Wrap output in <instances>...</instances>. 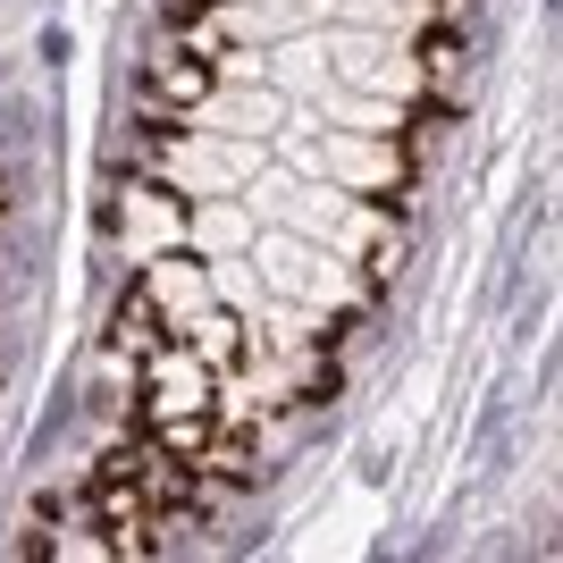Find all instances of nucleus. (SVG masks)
<instances>
[{
	"mask_svg": "<svg viewBox=\"0 0 563 563\" xmlns=\"http://www.w3.org/2000/svg\"><path fill=\"white\" fill-rule=\"evenodd\" d=\"M177 336H186V345L202 353L211 371L244 362V320H235V311H186V320H177Z\"/></svg>",
	"mask_w": 563,
	"mask_h": 563,
	"instance_id": "f257e3e1",
	"label": "nucleus"
},
{
	"mask_svg": "<svg viewBox=\"0 0 563 563\" xmlns=\"http://www.w3.org/2000/svg\"><path fill=\"white\" fill-rule=\"evenodd\" d=\"M168 329H177V320H168V311H161V295H152V286H126V295H118V345H135V353H152V345H161V336Z\"/></svg>",
	"mask_w": 563,
	"mask_h": 563,
	"instance_id": "f03ea898",
	"label": "nucleus"
},
{
	"mask_svg": "<svg viewBox=\"0 0 563 563\" xmlns=\"http://www.w3.org/2000/svg\"><path fill=\"white\" fill-rule=\"evenodd\" d=\"M211 59H152V101H177V110H202L211 101Z\"/></svg>",
	"mask_w": 563,
	"mask_h": 563,
	"instance_id": "7ed1b4c3",
	"label": "nucleus"
},
{
	"mask_svg": "<svg viewBox=\"0 0 563 563\" xmlns=\"http://www.w3.org/2000/svg\"><path fill=\"white\" fill-rule=\"evenodd\" d=\"M143 286L161 295V311H168V320L202 311V269H194V261H161V269H143Z\"/></svg>",
	"mask_w": 563,
	"mask_h": 563,
	"instance_id": "20e7f679",
	"label": "nucleus"
},
{
	"mask_svg": "<svg viewBox=\"0 0 563 563\" xmlns=\"http://www.w3.org/2000/svg\"><path fill=\"white\" fill-rule=\"evenodd\" d=\"M421 68L438 76V85H454V76H463V34H446V25H429V34H421Z\"/></svg>",
	"mask_w": 563,
	"mask_h": 563,
	"instance_id": "39448f33",
	"label": "nucleus"
},
{
	"mask_svg": "<svg viewBox=\"0 0 563 563\" xmlns=\"http://www.w3.org/2000/svg\"><path fill=\"white\" fill-rule=\"evenodd\" d=\"M336 387H345V371H336V362H311V371L295 378V404H336Z\"/></svg>",
	"mask_w": 563,
	"mask_h": 563,
	"instance_id": "423d86ee",
	"label": "nucleus"
},
{
	"mask_svg": "<svg viewBox=\"0 0 563 563\" xmlns=\"http://www.w3.org/2000/svg\"><path fill=\"white\" fill-rule=\"evenodd\" d=\"M51 555H68V563H93V555H110V539H85V530H59V539H51Z\"/></svg>",
	"mask_w": 563,
	"mask_h": 563,
	"instance_id": "0eeeda50",
	"label": "nucleus"
}]
</instances>
